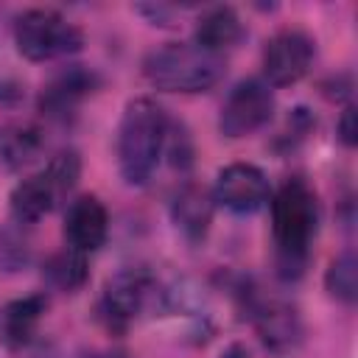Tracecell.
<instances>
[{"label":"cell","mask_w":358,"mask_h":358,"mask_svg":"<svg viewBox=\"0 0 358 358\" xmlns=\"http://www.w3.org/2000/svg\"><path fill=\"white\" fill-rule=\"evenodd\" d=\"M319 227V201L313 187L294 176L271 196V235L277 246V263L285 277L302 274L310 243Z\"/></svg>","instance_id":"6da1fadb"},{"label":"cell","mask_w":358,"mask_h":358,"mask_svg":"<svg viewBox=\"0 0 358 358\" xmlns=\"http://www.w3.org/2000/svg\"><path fill=\"white\" fill-rule=\"evenodd\" d=\"M168 143V115L151 98L126 103L117 129V168L126 185L143 187L151 182Z\"/></svg>","instance_id":"7a4b0ae2"},{"label":"cell","mask_w":358,"mask_h":358,"mask_svg":"<svg viewBox=\"0 0 358 358\" xmlns=\"http://www.w3.org/2000/svg\"><path fill=\"white\" fill-rule=\"evenodd\" d=\"M143 76L165 92H204L224 76V56H215L196 42H171L154 48L143 59Z\"/></svg>","instance_id":"3957f363"},{"label":"cell","mask_w":358,"mask_h":358,"mask_svg":"<svg viewBox=\"0 0 358 358\" xmlns=\"http://www.w3.org/2000/svg\"><path fill=\"white\" fill-rule=\"evenodd\" d=\"M81 159L73 148L59 151L39 173L25 176L11 190V218L17 224H36L45 218L78 182Z\"/></svg>","instance_id":"277c9868"},{"label":"cell","mask_w":358,"mask_h":358,"mask_svg":"<svg viewBox=\"0 0 358 358\" xmlns=\"http://www.w3.org/2000/svg\"><path fill=\"white\" fill-rule=\"evenodd\" d=\"M14 45L28 62H50L76 53L84 34L53 8H28L14 20Z\"/></svg>","instance_id":"5b68a950"},{"label":"cell","mask_w":358,"mask_h":358,"mask_svg":"<svg viewBox=\"0 0 358 358\" xmlns=\"http://www.w3.org/2000/svg\"><path fill=\"white\" fill-rule=\"evenodd\" d=\"M316 56V42L299 28L277 31L263 48V76L268 87H288L308 76Z\"/></svg>","instance_id":"8992f818"},{"label":"cell","mask_w":358,"mask_h":358,"mask_svg":"<svg viewBox=\"0 0 358 358\" xmlns=\"http://www.w3.org/2000/svg\"><path fill=\"white\" fill-rule=\"evenodd\" d=\"M154 294L157 291H154V280L148 271H140V268L117 271L103 285L101 319L106 322L109 330H123L148 308Z\"/></svg>","instance_id":"52a82bcc"},{"label":"cell","mask_w":358,"mask_h":358,"mask_svg":"<svg viewBox=\"0 0 358 358\" xmlns=\"http://www.w3.org/2000/svg\"><path fill=\"white\" fill-rule=\"evenodd\" d=\"M271 112H274V92L268 90V84L257 78H246L235 84L232 92L227 95L221 106L218 129L227 137H246L260 126H266Z\"/></svg>","instance_id":"ba28073f"},{"label":"cell","mask_w":358,"mask_h":358,"mask_svg":"<svg viewBox=\"0 0 358 358\" xmlns=\"http://www.w3.org/2000/svg\"><path fill=\"white\" fill-rule=\"evenodd\" d=\"M246 308H249V319H252V324H255V330L266 347L288 350L299 341L302 324H299V313L291 302H285L280 296L260 294V291H249Z\"/></svg>","instance_id":"9c48e42d"},{"label":"cell","mask_w":358,"mask_h":358,"mask_svg":"<svg viewBox=\"0 0 358 358\" xmlns=\"http://www.w3.org/2000/svg\"><path fill=\"white\" fill-rule=\"evenodd\" d=\"M213 199L232 213H255L271 199V187L257 165L232 162L218 171Z\"/></svg>","instance_id":"30bf717a"},{"label":"cell","mask_w":358,"mask_h":358,"mask_svg":"<svg viewBox=\"0 0 358 358\" xmlns=\"http://www.w3.org/2000/svg\"><path fill=\"white\" fill-rule=\"evenodd\" d=\"M98 87H101V76L95 70L81 67V64L64 67L62 73H56L42 87V92H39V109L50 120H67L70 115H76V109L81 106V101L90 98Z\"/></svg>","instance_id":"8fae6325"},{"label":"cell","mask_w":358,"mask_h":358,"mask_svg":"<svg viewBox=\"0 0 358 358\" xmlns=\"http://www.w3.org/2000/svg\"><path fill=\"white\" fill-rule=\"evenodd\" d=\"M109 235V213L98 196H78L64 213V238L76 252H95Z\"/></svg>","instance_id":"7c38bea8"},{"label":"cell","mask_w":358,"mask_h":358,"mask_svg":"<svg viewBox=\"0 0 358 358\" xmlns=\"http://www.w3.org/2000/svg\"><path fill=\"white\" fill-rule=\"evenodd\" d=\"M45 310H48L45 294H28V296H20L3 305L0 308V341L8 350H22L25 344H31Z\"/></svg>","instance_id":"4fadbf2b"},{"label":"cell","mask_w":358,"mask_h":358,"mask_svg":"<svg viewBox=\"0 0 358 358\" xmlns=\"http://www.w3.org/2000/svg\"><path fill=\"white\" fill-rule=\"evenodd\" d=\"M213 201H215V199H213L204 187H199V185H185V187L173 196V201H171V215H173L176 229H179L187 241L199 243V241L207 238L210 224H213Z\"/></svg>","instance_id":"5bb4252c"},{"label":"cell","mask_w":358,"mask_h":358,"mask_svg":"<svg viewBox=\"0 0 358 358\" xmlns=\"http://www.w3.org/2000/svg\"><path fill=\"white\" fill-rule=\"evenodd\" d=\"M243 36H246V28H243L238 11L229 6L207 8L196 22V45L215 53V56L235 48Z\"/></svg>","instance_id":"9a60e30c"},{"label":"cell","mask_w":358,"mask_h":358,"mask_svg":"<svg viewBox=\"0 0 358 358\" xmlns=\"http://www.w3.org/2000/svg\"><path fill=\"white\" fill-rule=\"evenodd\" d=\"M45 148V137L34 123H6L0 126V165L6 171H20L31 165Z\"/></svg>","instance_id":"2e32d148"},{"label":"cell","mask_w":358,"mask_h":358,"mask_svg":"<svg viewBox=\"0 0 358 358\" xmlns=\"http://www.w3.org/2000/svg\"><path fill=\"white\" fill-rule=\"evenodd\" d=\"M45 277L59 291H76V288H81L87 282V260H84V252H76V249L64 246L62 252L50 255L48 263H45Z\"/></svg>","instance_id":"e0dca14e"},{"label":"cell","mask_w":358,"mask_h":358,"mask_svg":"<svg viewBox=\"0 0 358 358\" xmlns=\"http://www.w3.org/2000/svg\"><path fill=\"white\" fill-rule=\"evenodd\" d=\"M324 285H327L333 299H338L344 305L355 302V296H358V268H355V255L352 252H344L330 263V268L324 274Z\"/></svg>","instance_id":"ac0fdd59"},{"label":"cell","mask_w":358,"mask_h":358,"mask_svg":"<svg viewBox=\"0 0 358 358\" xmlns=\"http://www.w3.org/2000/svg\"><path fill=\"white\" fill-rule=\"evenodd\" d=\"M355 134H358V129H355V109L352 106H347L344 112H341V120H338V137H341V143L344 145H355Z\"/></svg>","instance_id":"d6986e66"}]
</instances>
